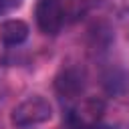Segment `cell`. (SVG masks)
I'll return each instance as SVG.
<instances>
[{
    "mask_svg": "<svg viewBox=\"0 0 129 129\" xmlns=\"http://www.w3.org/2000/svg\"><path fill=\"white\" fill-rule=\"evenodd\" d=\"M50 117H52V105L40 95H30L12 109L10 121L16 127H32L48 121Z\"/></svg>",
    "mask_w": 129,
    "mask_h": 129,
    "instance_id": "6da1fadb",
    "label": "cell"
},
{
    "mask_svg": "<svg viewBox=\"0 0 129 129\" xmlns=\"http://www.w3.org/2000/svg\"><path fill=\"white\" fill-rule=\"evenodd\" d=\"M105 113V101L99 97L81 99L69 115V121L75 129H95Z\"/></svg>",
    "mask_w": 129,
    "mask_h": 129,
    "instance_id": "7a4b0ae2",
    "label": "cell"
},
{
    "mask_svg": "<svg viewBox=\"0 0 129 129\" xmlns=\"http://www.w3.org/2000/svg\"><path fill=\"white\" fill-rule=\"evenodd\" d=\"M34 16H36V24H38L40 32L48 34V36L58 34L62 28V22H64V12H62V6L58 0H38Z\"/></svg>",
    "mask_w": 129,
    "mask_h": 129,
    "instance_id": "3957f363",
    "label": "cell"
},
{
    "mask_svg": "<svg viewBox=\"0 0 129 129\" xmlns=\"http://www.w3.org/2000/svg\"><path fill=\"white\" fill-rule=\"evenodd\" d=\"M83 75L77 69H62L54 81V89L62 99H75L83 93Z\"/></svg>",
    "mask_w": 129,
    "mask_h": 129,
    "instance_id": "277c9868",
    "label": "cell"
},
{
    "mask_svg": "<svg viewBox=\"0 0 129 129\" xmlns=\"http://www.w3.org/2000/svg\"><path fill=\"white\" fill-rule=\"evenodd\" d=\"M28 24L24 20H18V18H10V20H4L0 22V42L6 44V46H16V44H22L26 38H28Z\"/></svg>",
    "mask_w": 129,
    "mask_h": 129,
    "instance_id": "5b68a950",
    "label": "cell"
},
{
    "mask_svg": "<svg viewBox=\"0 0 129 129\" xmlns=\"http://www.w3.org/2000/svg\"><path fill=\"white\" fill-rule=\"evenodd\" d=\"M22 2H24V0H0V16L14 12L16 8L22 6Z\"/></svg>",
    "mask_w": 129,
    "mask_h": 129,
    "instance_id": "8992f818",
    "label": "cell"
}]
</instances>
